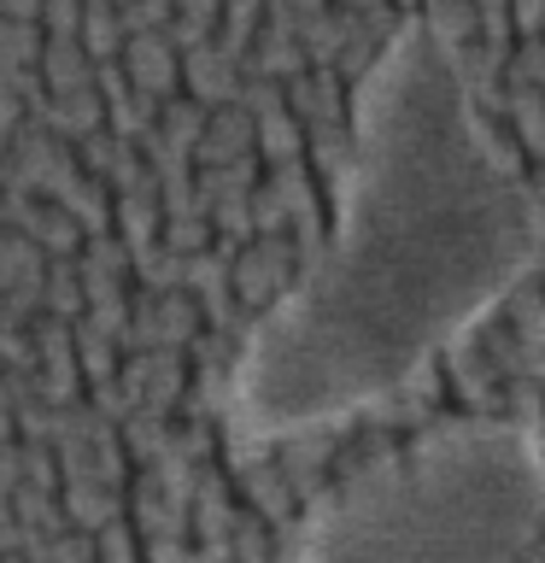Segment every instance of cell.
<instances>
[{
	"label": "cell",
	"instance_id": "cell-3",
	"mask_svg": "<svg viewBox=\"0 0 545 563\" xmlns=\"http://www.w3.org/2000/svg\"><path fill=\"white\" fill-rule=\"evenodd\" d=\"M176 563H253V558H241V552H193V558H176Z\"/></svg>",
	"mask_w": 545,
	"mask_h": 563
},
{
	"label": "cell",
	"instance_id": "cell-1",
	"mask_svg": "<svg viewBox=\"0 0 545 563\" xmlns=\"http://www.w3.org/2000/svg\"><path fill=\"white\" fill-rule=\"evenodd\" d=\"M540 258V206L475 118L429 24H399L352 95L334 229L246 334L229 417L253 440L329 429L399 394Z\"/></svg>",
	"mask_w": 545,
	"mask_h": 563
},
{
	"label": "cell",
	"instance_id": "cell-2",
	"mask_svg": "<svg viewBox=\"0 0 545 563\" xmlns=\"http://www.w3.org/2000/svg\"><path fill=\"white\" fill-rule=\"evenodd\" d=\"M540 540L545 440L522 417H464L323 493L293 563H527Z\"/></svg>",
	"mask_w": 545,
	"mask_h": 563
}]
</instances>
